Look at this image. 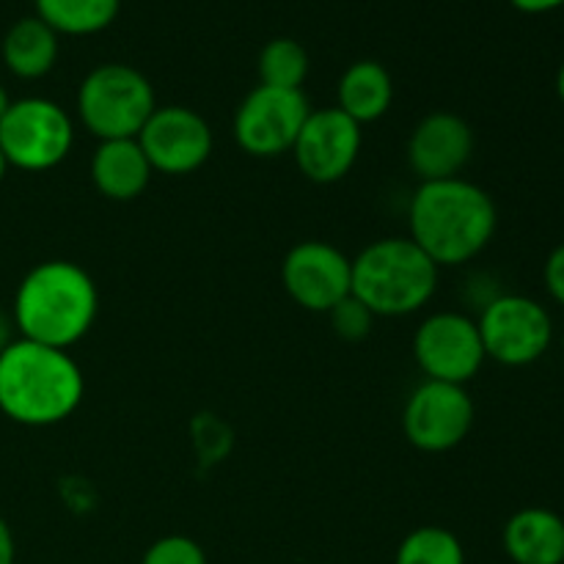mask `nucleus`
I'll return each mask as SVG.
<instances>
[{
	"label": "nucleus",
	"mask_w": 564,
	"mask_h": 564,
	"mask_svg": "<svg viewBox=\"0 0 564 564\" xmlns=\"http://www.w3.org/2000/svg\"><path fill=\"white\" fill-rule=\"evenodd\" d=\"M33 9L58 36H94L113 25L121 0H33Z\"/></svg>",
	"instance_id": "obj_19"
},
{
	"label": "nucleus",
	"mask_w": 564,
	"mask_h": 564,
	"mask_svg": "<svg viewBox=\"0 0 564 564\" xmlns=\"http://www.w3.org/2000/svg\"><path fill=\"white\" fill-rule=\"evenodd\" d=\"M83 372L58 347L17 336L0 356V413L22 427H53L83 402Z\"/></svg>",
	"instance_id": "obj_2"
},
{
	"label": "nucleus",
	"mask_w": 564,
	"mask_h": 564,
	"mask_svg": "<svg viewBox=\"0 0 564 564\" xmlns=\"http://www.w3.org/2000/svg\"><path fill=\"white\" fill-rule=\"evenodd\" d=\"M438 270L411 237H383L352 259L350 295L375 317H405L433 301Z\"/></svg>",
	"instance_id": "obj_4"
},
{
	"label": "nucleus",
	"mask_w": 564,
	"mask_h": 564,
	"mask_svg": "<svg viewBox=\"0 0 564 564\" xmlns=\"http://www.w3.org/2000/svg\"><path fill=\"white\" fill-rule=\"evenodd\" d=\"M138 143L152 171L185 176L207 163L215 141L202 113L185 105H165L154 108L143 130L138 132Z\"/></svg>",
	"instance_id": "obj_12"
},
{
	"label": "nucleus",
	"mask_w": 564,
	"mask_h": 564,
	"mask_svg": "<svg viewBox=\"0 0 564 564\" xmlns=\"http://www.w3.org/2000/svg\"><path fill=\"white\" fill-rule=\"evenodd\" d=\"M556 97H560V102L564 105V61H562L560 72H556Z\"/></svg>",
	"instance_id": "obj_29"
},
{
	"label": "nucleus",
	"mask_w": 564,
	"mask_h": 564,
	"mask_svg": "<svg viewBox=\"0 0 564 564\" xmlns=\"http://www.w3.org/2000/svg\"><path fill=\"white\" fill-rule=\"evenodd\" d=\"M394 102L391 72L378 61H356L347 66L336 86V108L358 124L383 119Z\"/></svg>",
	"instance_id": "obj_17"
},
{
	"label": "nucleus",
	"mask_w": 564,
	"mask_h": 564,
	"mask_svg": "<svg viewBox=\"0 0 564 564\" xmlns=\"http://www.w3.org/2000/svg\"><path fill=\"white\" fill-rule=\"evenodd\" d=\"M6 171H9V163H6V158H3V149H0V182H3Z\"/></svg>",
	"instance_id": "obj_30"
},
{
	"label": "nucleus",
	"mask_w": 564,
	"mask_h": 564,
	"mask_svg": "<svg viewBox=\"0 0 564 564\" xmlns=\"http://www.w3.org/2000/svg\"><path fill=\"white\" fill-rule=\"evenodd\" d=\"M361 124L334 105L308 113L306 124L297 132L292 154L306 180L317 185H334L352 171L361 154Z\"/></svg>",
	"instance_id": "obj_13"
},
{
	"label": "nucleus",
	"mask_w": 564,
	"mask_h": 564,
	"mask_svg": "<svg viewBox=\"0 0 564 564\" xmlns=\"http://www.w3.org/2000/svg\"><path fill=\"white\" fill-rule=\"evenodd\" d=\"M158 108L154 86L130 64H99L77 88V113L99 141L138 138Z\"/></svg>",
	"instance_id": "obj_5"
},
{
	"label": "nucleus",
	"mask_w": 564,
	"mask_h": 564,
	"mask_svg": "<svg viewBox=\"0 0 564 564\" xmlns=\"http://www.w3.org/2000/svg\"><path fill=\"white\" fill-rule=\"evenodd\" d=\"M58 33L47 22L33 17H22L6 31L3 36V64L20 80H39L50 75L58 61Z\"/></svg>",
	"instance_id": "obj_18"
},
{
	"label": "nucleus",
	"mask_w": 564,
	"mask_h": 564,
	"mask_svg": "<svg viewBox=\"0 0 564 564\" xmlns=\"http://www.w3.org/2000/svg\"><path fill=\"white\" fill-rule=\"evenodd\" d=\"M11 102H14V99H11V97H9V91H6V88L0 86V121H3L6 110L11 108Z\"/></svg>",
	"instance_id": "obj_28"
},
{
	"label": "nucleus",
	"mask_w": 564,
	"mask_h": 564,
	"mask_svg": "<svg viewBox=\"0 0 564 564\" xmlns=\"http://www.w3.org/2000/svg\"><path fill=\"white\" fill-rule=\"evenodd\" d=\"M17 325L14 319H11V314H6L3 308H0V356H3L6 350H9L11 341L17 339Z\"/></svg>",
	"instance_id": "obj_27"
},
{
	"label": "nucleus",
	"mask_w": 564,
	"mask_h": 564,
	"mask_svg": "<svg viewBox=\"0 0 564 564\" xmlns=\"http://www.w3.org/2000/svg\"><path fill=\"white\" fill-rule=\"evenodd\" d=\"M474 419L477 408L466 386L424 380L408 397L402 411V433L419 452L441 455L468 438Z\"/></svg>",
	"instance_id": "obj_8"
},
{
	"label": "nucleus",
	"mask_w": 564,
	"mask_h": 564,
	"mask_svg": "<svg viewBox=\"0 0 564 564\" xmlns=\"http://www.w3.org/2000/svg\"><path fill=\"white\" fill-rule=\"evenodd\" d=\"M485 356L501 367H529L549 352L554 323L543 303L527 295H496L477 319Z\"/></svg>",
	"instance_id": "obj_7"
},
{
	"label": "nucleus",
	"mask_w": 564,
	"mask_h": 564,
	"mask_svg": "<svg viewBox=\"0 0 564 564\" xmlns=\"http://www.w3.org/2000/svg\"><path fill=\"white\" fill-rule=\"evenodd\" d=\"M308 113L312 108L303 91L259 83L237 105L235 138L242 152L251 158H279L292 152Z\"/></svg>",
	"instance_id": "obj_9"
},
{
	"label": "nucleus",
	"mask_w": 564,
	"mask_h": 564,
	"mask_svg": "<svg viewBox=\"0 0 564 564\" xmlns=\"http://www.w3.org/2000/svg\"><path fill=\"white\" fill-rule=\"evenodd\" d=\"M543 281L549 295L564 308V242H560V246L549 253V259H545Z\"/></svg>",
	"instance_id": "obj_24"
},
{
	"label": "nucleus",
	"mask_w": 564,
	"mask_h": 564,
	"mask_svg": "<svg viewBox=\"0 0 564 564\" xmlns=\"http://www.w3.org/2000/svg\"><path fill=\"white\" fill-rule=\"evenodd\" d=\"M152 165L138 138L99 141L91 158V182L110 202H132L152 182Z\"/></svg>",
	"instance_id": "obj_15"
},
{
	"label": "nucleus",
	"mask_w": 564,
	"mask_h": 564,
	"mask_svg": "<svg viewBox=\"0 0 564 564\" xmlns=\"http://www.w3.org/2000/svg\"><path fill=\"white\" fill-rule=\"evenodd\" d=\"M141 564H207V554L193 538L165 534L143 551Z\"/></svg>",
	"instance_id": "obj_22"
},
{
	"label": "nucleus",
	"mask_w": 564,
	"mask_h": 564,
	"mask_svg": "<svg viewBox=\"0 0 564 564\" xmlns=\"http://www.w3.org/2000/svg\"><path fill=\"white\" fill-rule=\"evenodd\" d=\"M97 308L99 292L91 275L69 259H47L20 281L11 319L22 339L69 350L91 330Z\"/></svg>",
	"instance_id": "obj_3"
},
{
	"label": "nucleus",
	"mask_w": 564,
	"mask_h": 564,
	"mask_svg": "<svg viewBox=\"0 0 564 564\" xmlns=\"http://www.w3.org/2000/svg\"><path fill=\"white\" fill-rule=\"evenodd\" d=\"M259 83L273 88H295L303 91L308 77V53L301 42L290 36L270 39L257 58Z\"/></svg>",
	"instance_id": "obj_20"
},
{
	"label": "nucleus",
	"mask_w": 564,
	"mask_h": 564,
	"mask_svg": "<svg viewBox=\"0 0 564 564\" xmlns=\"http://www.w3.org/2000/svg\"><path fill=\"white\" fill-rule=\"evenodd\" d=\"M510 6L521 14H551V11L562 9L564 0H510Z\"/></svg>",
	"instance_id": "obj_25"
},
{
	"label": "nucleus",
	"mask_w": 564,
	"mask_h": 564,
	"mask_svg": "<svg viewBox=\"0 0 564 564\" xmlns=\"http://www.w3.org/2000/svg\"><path fill=\"white\" fill-rule=\"evenodd\" d=\"M330 323H334V330L345 341H361L367 339L369 330H372L375 314L369 312L361 301H356V297L350 295L330 312Z\"/></svg>",
	"instance_id": "obj_23"
},
{
	"label": "nucleus",
	"mask_w": 564,
	"mask_h": 564,
	"mask_svg": "<svg viewBox=\"0 0 564 564\" xmlns=\"http://www.w3.org/2000/svg\"><path fill=\"white\" fill-rule=\"evenodd\" d=\"M75 127L58 102L44 97L14 99L0 121V149L9 169L50 171L66 160Z\"/></svg>",
	"instance_id": "obj_6"
},
{
	"label": "nucleus",
	"mask_w": 564,
	"mask_h": 564,
	"mask_svg": "<svg viewBox=\"0 0 564 564\" xmlns=\"http://www.w3.org/2000/svg\"><path fill=\"white\" fill-rule=\"evenodd\" d=\"M501 545L516 564H564V518L545 507H523L505 523Z\"/></svg>",
	"instance_id": "obj_16"
},
{
	"label": "nucleus",
	"mask_w": 564,
	"mask_h": 564,
	"mask_svg": "<svg viewBox=\"0 0 564 564\" xmlns=\"http://www.w3.org/2000/svg\"><path fill=\"white\" fill-rule=\"evenodd\" d=\"M413 356L427 380L466 386L488 361L477 319L460 312L430 314L413 336Z\"/></svg>",
	"instance_id": "obj_10"
},
{
	"label": "nucleus",
	"mask_w": 564,
	"mask_h": 564,
	"mask_svg": "<svg viewBox=\"0 0 564 564\" xmlns=\"http://www.w3.org/2000/svg\"><path fill=\"white\" fill-rule=\"evenodd\" d=\"M474 154V130L449 110L427 113L408 138V165L422 182L455 180Z\"/></svg>",
	"instance_id": "obj_14"
},
{
	"label": "nucleus",
	"mask_w": 564,
	"mask_h": 564,
	"mask_svg": "<svg viewBox=\"0 0 564 564\" xmlns=\"http://www.w3.org/2000/svg\"><path fill=\"white\" fill-rule=\"evenodd\" d=\"M284 290L306 312L330 314L352 292V259L325 240H303L281 262Z\"/></svg>",
	"instance_id": "obj_11"
},
{
	"label": "nucleus",
	"mask_w": 564,
	"mask_h": 564,
	"mask_svg": "<svg viewBox=\"0 0 564 564\" xmlns=\"http://www.w3.org/2000/svg\"><path fill=\"white\" fill-rule=\"evenodd\" d=\"M562 352H564V336H562Z\"/></svg>",
	"instance_id": "obj_31"
},
{
	"label": "nucleus",
	"mask_w": 564,
	"mask_h": 564,
	"mask_svg": "<svg viewBox=\"0 0 564 564\" xmlns=\"http://www.w3.org/2000/svg\"><path fill=\"white\" fill-rule=\"evenodd\" d=\"M411 240L438 268H457L477 259L490 246L499 226V209L490 193L474 182H422L411 198Z\"/></svg>",
	"instance_id": "obj_1"
},
{
	"label": "nucleus",
	"mask_w": 564,
	"mask_h": 564,
	"mask_svg": "<svg viewBox=\"0 0 564 564\" xmlns=\"http://www.w3.org/2000/svg\"><path fill=\"white\" fill-rule=\"evenodd\" d=\"M394 564H466V549L449 529L419 527L400 543Z\"/></svg>",
	"instance_id": "obj_21"
},
{
	"label": "nucleus",
	"mask_w": 564,
	"mask_h": 564,
	"mask_svg": "<svg viewBox=\"0 0 564 564\" xmlns=\"http://www.w3.org/2000/svg\"><path fill=\"white\" fill-rule=\"evenodd\" d=\"M17 562V543L11 534L9 523L0 518V564H14Z\"/></svg>",
	"instance_id": "obj_26"
}]
</instances>
